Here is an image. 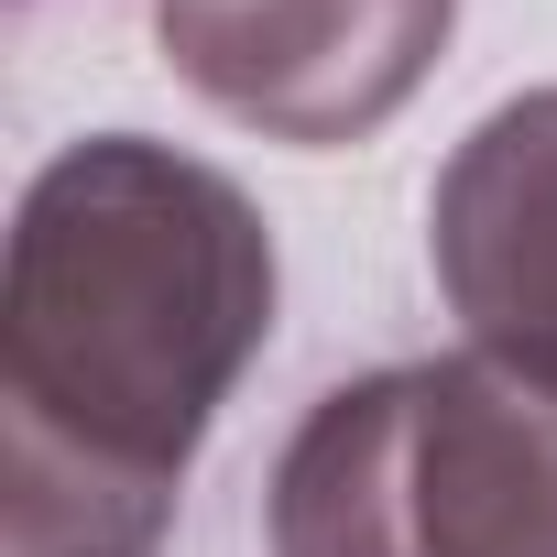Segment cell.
I'll list each match as a JSON object with an SVG mask.
<instances>
[{
    "mask_svg": "<svg viewBox=\"0 0 557 557\" xmlns=\"http://www.w3.org/2000/svg\"><path fill=\"white\" fill-rule=\"evenodd\" d=\"M437 285L470 350L557 383V88L503 99L426 197Z\"/></svg>",
    "mask_w": 557,
    "mask_h": 557,
    "instance_id": "277c9868",
    "label": "cell"
},
{
    "mask_svg": "<svg viewBox=\"0 0 557 557\" xmlns=\"http://www.w3.org/2000/svg\"><path fill=\"white\" fill-rule=\"evenodd\" d=\"M459 0H153L164 66L262 143H361L448 55Z\"/></svg>",
    "mask_w": 557,
    "mask_h": 557,
    "instance_id": "3957f363",
    "label": "cell"
},
{
    "mask_svg": "<svg viewBox=\"0 0 557 557\" xmlns=\"http://www.w3.org/2000/svg\"><path fill=\"white\" fill-rule=\"evenodd\" d=\"M262 535L273 557H557V383L448 350L318 394Z\"/></svg>",
    "mask_w": 557,
    "mask_h": 557,
    "instance_id": "7a4b0ae2",
    "label": "cell"
},
{
    "mask_svg": "<svg viewBox=\"0 0 557 557\" xmlns=\"http://www.w3.org/2000/svg\"><path fill=\"white\" fill-rule=\"evenodd\" d=\"M262 339V208L153 132L66 143L0 273V557H153Z\"/></svg>",
    "mask_w": 557,
    "mask_h": 557,
    "instance_id": "6da1fadb",
    "label": "cell"
}]
</instances>
